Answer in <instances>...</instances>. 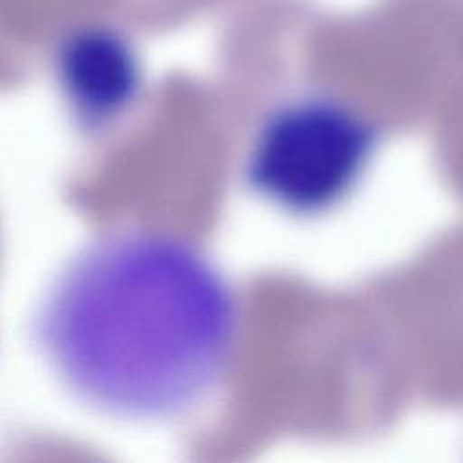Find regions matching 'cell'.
Segmentation results:
<instances>
[{"mask_svg": "<svg viewBox=\"0 0 463 463\" xmlns=\"http://www.w3.org/2000/svg\"><path fill=\"white\" fill-rule=\"evenodd\" d=\"M34 331L83 402L119 418L159 420L215 387L233 349L237 306L224 277L188 242L123 232L61 269Z\"/></svg>", "mask_w": 463, "mask_h": 463, "instance_id": "cell-1", "label": "cell"}, {"mask_svg": "<svg viewBox=\"0 0 463 463\" xmlns=\"http://www.w3.org/2000/svg\"><path fill=\"white\" fill-rule=\"evenodd\" d=\"M374 148V128L358 112L329 98H298L260 123L248 150L246 179L275 206L315 215L358 184Z\"/></svg>", "mask_w": 463, "mask_h": 463, "instance_id": "cell-2", "label": "cell"}, {"mask_svg": "<svg viewBox=\"0 0 463 463\" xmlns=\"http://www.w3.org/2000/svg\"><path fill=\"white\" fill-rule=\"evenodd\" d=\"M54 71L61 92L87 127H105L136 99L139 65L130 45L112 31L90 27L60 47Z\"/></svg>", "mask_w": 463, "mask_h": 463, "instance_id": "cell-3", "label": "cell"}]
</instances>
